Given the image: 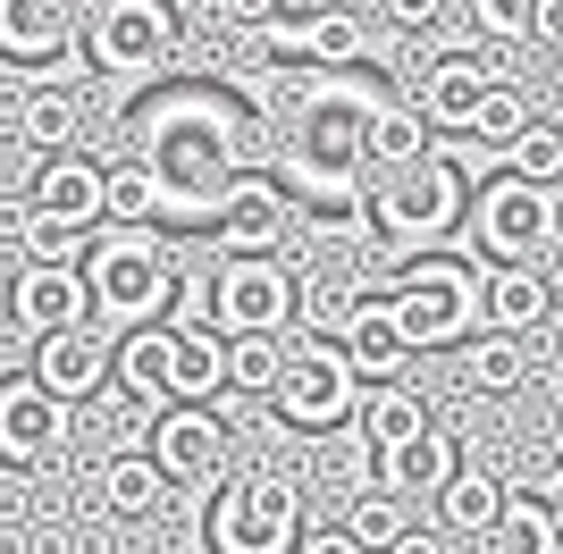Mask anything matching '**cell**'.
Listing matches in <instances>:
<instances>
[{
  "label": "cell",
  "mask_w": 563,
  "mask_h": 554,
  "mask_svg": "<svg viewBox=\"0 0 563 554\" xmlns=\"http://www.w3.org/2000/svg\"><path fill=\"white\" fill-rule=\"evenodd\" d=\"M463 387H471V395H521V387H530V345H521V336L479 328V336L463 345Z\"/></svg>",
  "instance_id": "cell-27"
},
{
  "label": "cell",
  "mask_w": 563,
  "mask_h": 554,
  "mask_svg": "<svg viewBox=\"0 0 563 554\" xmlns=\"http://www.w3.org/2000/svg\"><path fill=\"white\" fill-rule=\"evenodd\" d=\"M278 193L261 177H244L228 193V210H219V244H228V261H269V244H278Z\"/></svg>",
  "instance_id": "cell-24"
},
{
  "label": "cell",
  "mask_w": 563,
  "mask_h": 554,
  "mask_svg": "<svg viewBox=\"0 0 563 554\" xmlns=\"http://www.w3.org/2000/svg\"><path fill=\"white\" fill-rule=\"evenodd\" d=\"M85 9L76 0H0V59L9 68H43V59H68L76 43H85Z\"/></svg>",
  "instance_id": "cell-13"
},
{
  "label": "cell",
  "mask_w": 563,
  "mask_h": 554,
  "mask_svg": "<svg viewBox=\"0 0 563 554\" xmlns=\"http://www.w3.org/2000/svg\"><path fill=\"white\" fill-rule=\"evenodd\" d=\"M135 554H168V546H135Z\"/></svg>",
  "instance_id": "cell-45"
},
{
  "label": "cell",
  "mask_w": 563,
  "mask_h": 554,
  "mask_svg": "<svg viewBox=\"0 0 563 554\" xmlns=\"http://www.w3.org/2000/svg\"><path fill=\"white\" fill-rule=\"evenodd\" d=\"M25 369L59 403H85V395H101V378H118V345H101V328H68V336H43L25 353Z\"/></svg>",
  "instance_id": "cell-15"
},
{
  "label": "cell",
  "mask_w": 563,
  "mask_h": 554,
  "mask_svg": "<svg viewBox=\"0 0 563 554\" xmlns=\"http://www.w3.org/2000/svg\"><path fill=\"white\" fill-rule=\"evenodd\" d=\"M539 505H547V521H555V530H563V454L547 462V479H539Z\"/></svg>",
  "instance_id": "cell-40"
},
{
  "label": "cell",
  "mask_w": 563,
  "mask_h": 554,
  "mask_svg": "<svg viewBox=\"0 0 563 554\" xmlns=\"http://www.w3.org/2000/svg\"><path fill=\"white\" fill-rule=\"evenodd\" d=\"M93 277L85 269H18V295H9V328L18 345H43V336H68V328H93Z\"/></svg>",
  "instance_id": "cell-12"
},
{
  "label": "cell",
  "mask_w": 563,
  "mask_h": 554,
  "mask_svg": "<svg viewBox=\"0 0 563 554\" xmlns=\"http://www.w3.org/2000/svg\"><path fill=\"white\" fill-rule=\"evenodd\" d=\"M471 168H463V152H429V160H412V168H396V177H378L371 185V235L387 244V253H404V261H421V253H438L454 228H471Z\"/></svg>",
  "instance_id": "cell-1"
},
{
  "label": "cell",
  "mask_w": 563,
  "mask_h": 554,
  "mask_svg": "<svg viewBox=\"0 0 563 554\" xmlns=\"http://www.w3.org/2000/svg\"><path fill=\"white\" fill-rule=\"evenodd\" d=\"M286 362H295L286 336H235V345H228V387L235 395H278L286 387Z\"/></svg>",
  "instance_id": "cell-31"
},
{
  "label": "cell",
  "mask_w": 563,
  "mask_h": 554,
  "mask_svg": "<svg viewBox=\"0 0 563 554\" xmlns=\"http://www.w3.org/2000/svg\"><path fill=\"white\" fill-rule=\"evenodd\" d=\"M152 210H161V185H152V168H110V219L118 228H152Z\"/></svg>",
  "instance_id": "cell-35"
},
{
  "label": "cell",
  "mask_w": 563,
  "mask_h": 554,
  "mask_svg": "<svg viewBox=\"0 0 563 554\" xmlns=\"http://www.w3.org/2000/svg\"><path fill=\"white\" fill-rule=\"evenodd\" d=\"M143 168H152L161 193H202L211 185V202L228 210V193L244 185L235 177V118L219 101H202V92L161 101V110L143 118Z\"/></svg>",
  "instance_id": "cell-2"
},
{
  "label": "cell",
  "mask_w": 563,
  "mask_h": 554,
  "mask_svg": "<svg viewBox=\"0 0 563 554\" xmlns=\"http://www.w3.org/2000/svg\"><path fill=\"white\" fill-rule=\"evenodd\" d=\"M101 505L110 512H126V521H152V512L168 505V496H177V487H168V470L152 454H118V462H101Z\"/></svg>",
  "instance_id": "cell-26"
},
{
  "label": "cell",
  "mask_w": 563,
  "mask_h": 554,
  "mask_svg": "<svg viewBox=\"0 0 563 554\" xmlns=\"http://www.w3.org/2000/svg\"><path fill=\"white\" fill-rule=\"evenodd\" d=\"M311 59L320 76H345V68H362L371 59V25H362V9H345V18H329V25H311L303 43H295Z\"/></svg>",
  "instance_id": "cell-32"
},
{
  "label": "cell",
  "mask_w": 563,
  "mask_h": 554,
  "mask_svg": "<svg viewBox=\"0 0 563 554\" xmlns=\"http://www.w3.org/2000/svg\"><path fill=\"white\" fill-rule=\"evenodd\" d=\"M345 353H353V369H362L371 387H396V369H404V353H412V336H404V320H396V302H387V295L362 302V320L345 328Z\"/></svg>",
  "instance_id": "cell-22"
},
{
  "label": "cell",
  "mask_w": 563,
  "mask_h": 554,
  "mask_svg": "<svg viewBox=\"0 0 563 554\" xmlns=\"http://www.w3.org/2000/svg\"><path fill=\"white\" fill-rule=\"evenodd\" d=\"M505 505H514V487L496 479V470H463V479L438 496V530H446L454 546H479V538L505 521Z\"/></svg>",
  "instance_id": "cell-21"
},
{
  "label": "cell",
  "mask_w": 563,
  "mask_h": 554,
  "mask_svg": "<svg viewBox=\"0 0 563 554\" xmlns=\"http://www.w3.org/2000/svg\"><path fill=\"white\" fill-rule=\"evenodd\" d=\"M488 85H496V76L479 68L471 51H446V59H429V76H421V92H412V101L429 110V126H446V135H471V110L488 101Z\"/></svg>",
  "instance_id": "cell-19"
},
{
  "label": "cell",
  "mask_w": 563,
  "mask_h": 554,
  "mask_svg": "<svg viewBox=\"0 0 563 554\" xmlns=\"http://www.w3.org/2000/svg\"><path fill=\"white\" fill-rule=\"evenodd\" d=\"M505 168H514V177H530V185H555V193H563V126H539V135H521L514 152H505Z\"/></svg>",
  "instance_id": "cell-36"
},
{
  "label": "cell",
  "mask_w": 563,
  "mask_h": 554,
  "mask_svg": "<svg viewBox=\"0 0 563 554\" xmlns=\"http://www.w3.org/2000/svg\"><path fill=\"white\" fill-rule=\"evenodd\" d=\"M211 554H303V487L286 470H244L211 496Z\"/></svg>",
  "instance_id": "cell-5"
},
{
  "label": "cell",
  "mask_w": 563,
  "mask_h": 554,
  "mask_svg": "<svg viewBox=\"0 0 563 554\" xmlns=\"http://www.w3.org/2000/svg\"><path fill=\"white\" fill-rule=\"evenodd\" d=\"M143 454L168 470V487L177 496H202V487H228V462H235V429L211 412V403H168L161 420H152V445Z\"/></svg>",
  "instance_id": "cell-9"
},
{
  "label": "cell",
  "mask_w": 563,
  "mask_h": 554,
  "mask_svg": "<svg viewBox=\"0 0 563 554\" xmlns=\"http://www.w3.org/2000/svg\"><path fill=\"white\" fill-rule=\"evenodd\" d=\"M303 554H371V546H353L345 530H311V538H303Z\"/></svg>",
  "instance_id": "cell-42"
},
{
  "label": "cell",
  "mask_w": 563,
  "mask_h": 554,
  "mask_svg": "<svg viewBox=\"0 0 563 554\" xmlns=\"http://www.w3.org/2000/svg\"><path fill=\"white\" fill-rule=\"evenodd\" d=\"M177 353H186V336H177L168 320L126 328V336H118V387H126V403H135V412L168 403V387H177Z\"/></svg>",
  "instance_id": "cell-18"
},
{
  "label": "cell",
  "mask_w": 563,
  "mask_h": 554,
  "mask_svg": "<svg viewBox=\"0 0 563 554\" xmlns=\"http://www.w3.org/2000/svg\"><path fill=\"white\" fill-rule=\"evenodd\" d=\"M387 9V25H438L446 18V0H378Z\"/></svg>",
  "instance_id": "cell-39"
},
{
  "label": "cell",
  "mask_w": 563,
  "mask_h": 554,
  "mask_svg": "<svg viewBox=\"0 0 563 554\" xmlns=\"http://www.w3.org/2000/svg\"><path fill=\"white\" fill-rule=\"evenodd\" d=\"M85 277H93V302L110 311V320L126 328H152L168 320V302H177V253H168L161 228H118L93 244V261H85Z\"/></svg>",
  "instance_id": "cell-4"
},
{
  "label": "cell",
  "mask_w": 563,
  "mask_h": 554,
  "mask_svg": "<svg viewBox=\"0 0 563 554\" xmlns=\"http://www.w3.org/2000/svg\"><path fill=\"white\" fill-rule=\"evenodd\" d=\"M471 554H563V530L547 521V505H539V487H521L514 505H505V521H496L488 538Z\"/></svg>",
  "instance_id": "cell-28"
},
{
  "label": "cell",
  "mask_w": 563,
  "mask_h": 554,
  "mask_svg": "<svg viewBox=\"0 0 563 554\" xmlns=\"http://www.w3.org/2000/svg\"><path fill=\"white\" fill-rule=\"evenodd\" d=\"M9 135H18L25 152H43V160L76 152V135H85V92H76V76H51V85H25V76H18Z\"/></svg>",
  "instance_id": "cell-14"
},
{
  "label": "cell",
  "mask_w": 563,
  "mask_h": 554,
  "mask_svg": "<svg viewBox=\"0 0 563 554\" xmlns=\"http://www.w3.org/2000/svg\"><path fill=\"white\" fill-rule=\"evenodd\" d=\"M539 9L547 0H471V25L496 34V43H530V34H539Z\"/></svg>",
  "instance_id": "cell-37"
},
{
  "label": "cell",
  "mask_w": 563,
  "mask_h": 554,
  "mask_svg": "<svg viewBox=\"0 0 563 554\" xmlns=\"http://www.w3.org/2000/svg\"><path fill=\"white\" fill-rule=\"evenodd\" d=\"M353 0H269V34H286V43H303L311 25H329V18H345Z\"/></svg>",
  "instance_id": "cell-38"
},
{
  "label": "cell",
  "mask_w": 563,
  "mask_h": 554,
  "mask_svg": "<svg viewBox=\"0 0 563 554\" xmlns=\"http://www.w3.org/2000/svg\"><path fill=\"white\" fill-rule=\"evenodd\" d=\"M454 479H463V445H454L446 429L421 437V445H396V454H371V487H387L404 505H438Z\"/></svg>",
  "instance_id": "cell-17"
},
{
  "label": "cell",
  "mask_w": 563,
  "mask_h": 554,
  "mask_svg": "<svg viewBox=\"0 0 563 554\" xmlns=\"http://www.w3.org/2000/svg\"><path fill=\"white\" fill-rule=\"evenodd\" d=\"M479 295H488V277H471V261H446V253L404 261L396 286H387V302H396L412 353H463L471 336H479V320H488Z\"/></svg>",
  "instance_id": "cell-3"
},
{
  "label": "cell",
  "mask_w": 563,
  "mask_h": 554,
  "mask_svg": "<svg viewBox=\"0 0 563 554\" xmlns=\"http://www.w3.org/2000/svg\"><path fill=\"white\" fill-rule=\"evenodd\" d=\"M25 202L43 210V219L93 228V219H110V168H101V160H85V152H59V160H43V168H34Z\"/></svg>",
  "instance_id": "cell-16"
},
{
  "label": "cell",
  "mask_w": 563,
  "mask_h": 554,
  "mask_svg": "<svg viewBox=\"0 0 563 554\" xmlns=\"http://www.w3.org/2000/svg\"><path fill=\"white\" fill-rule=\"evenodd\" d=\"M555 244H563V193H555Z\"/></svg>",
  "instance_id": "cell-44"
},
{
  "label": "cell",
  "mask_w": 563,
  "mask_h": 554,
  "mask_svg": "<svg viewBox=\"0 0 563 554\" xmlns=\"http://www.w3.org/2000/svg\"><path fill=\"white\" fill-rule=\"evenodd\" d=\"M471 244L496 261V269H539V253L555 244V185H530L514 168H496L479 193H471Z\"/></svg>",
  "instance_id": "cell-6"
},
{
  "label": "cell",
  "mask_w": 563,
  "mask_h": 554,
  "mask_svg": "<svg viewBox=\"0 0 563 554\" xmlns=\"http://www.w3.org/2000/svg\"><path fill=\"white\" fill-rule=\"evenodd\" d=\"M219 18H228V25H261V34H269V0H219Z\"/></svg>",
  "instance_id": "cell-41"
},
{
  "label": "cell",
  "mask_w": 563,
  "mask_h": 554,
  "mask_svg": "<svg viewBox=\"0 0 563 554\" xmlns=\"http://www.w3.org/2000/svg\"><path fill=\"white\" fill-rule=\"evenodd\" d=\"M219 336H286V320H303V286L278 261H219Z\"/></svg>",
  "instance_id": "cell-10"
},
{
  "label": "cell",
  "mask_w": 563,
  "mask_h": 554,
  "mask_svg": "<svg viewBox=\"0 0 563 554\" xmlns=\"http://www.w3.org/2000/svg\"><path fill=\"white\" fill-rule=\"evenodd\" d=\"M429 135H438V126H429L421 101H378V110H371V168H378V177H396V168L429 160V152H438Z\"/></svg>",
  "instance_id": "cell-25"
},
{
  "label": "cell",
  "mask_w": 563,
  "mask_h": 554,
  "mask_svg": "<svg viewBox=\"0 0 563 554\" xmlns=\"http://www.w3.org/2000/svg\"><path fill=\"white\" fill-rule=\"evenodd\" d=\"M85 59L118 85H143L177 59V9L168 0H101L85 25Z\"/></svg>",
  "instance_id": "cell-8"
},
{
  "label": "cell",
  "mask_w": 563,
  "mask_h": 554,
  "mask_svg": "<svg viewBox=\"0 0 563 554\" xmlns=\"http://www.w3.org/2000/svg\"><path fill=\"white\" fill-rule=\"evenodd\" d=\"M362 437H371V454H396V445H421L438 437V412H429L421 387H371V403H362Z\"/></svg>",
  "instance_id": "cell-23"
},
{
  "label": "cell",
  "mask_w": 563,
  "mask_h": 554,
  "mask_svg": "<svg viewBox=\"0 0 563 554\" xmlns=\"http://www.w3.org/2000/svg\"><path fill=\"white\" fill-rule=\"evenodd\" d=\"M68 412L76 403H59L34 369H9V378H0V462H9V470L51 462L68 445Z\"/></svg>",
  "instance_id": "cell-11"
},
{
  "label": "cell",
  "mask_w": 563,
  "mask_h": 554,
  "mask_svg": "<svg viewBox=\"0 0 563 554\" xmlns=\"http://www.w3.org/2000/svg\"><path fill=\"white\" fill-rule=\"evenodd\" d=\"M336 530H345L353 546H371V554H396L404 538H412V505H404V496H387V487H362Z\"/></svg>",
  "instance_id": "cell-29"
},
{
  "label": "cell",
  "mask_w": 563,
  "mask_h": 554,
  "mask_svg": "<svg viewBox=\"0 0 563 554\" xmlns=\"http://www.w3.org/2000/svg\"><path fill=\"white\" fill-rule=\"evenodd\" d=\"M479 311H488L496 336H547V320H555V286H547L539 269H488V295H479Z\"/></svg>",
  "instance_id": "cell-20"
},
{
  "label": "cell",
  "mask_w": 563,
  "mask_h": 554,
  "mask_svg": "<svg viewBox=\"0 0 563 554\" xmlns=\"http://www.w3.org/2000/svg\"><path fill=\"white\" fill-rule=\"evenodd\" d=\"M278 403L286 429H345V420H362V403H371V378L353 369V353L336 345V336H311V345H295V362H286V387L269 395Z\"/></svg>",
  "instance_id": "cell-7"
},
{
  "label": "cell",
  "mask_w": 563,
  "mask_h": 554,
  "mask_svg": "<svg viewBox=\"0 0 563 554\" xmlns=\"http://www.w3.org/2000/svg\"><path fill=\"white\" fill-rule=\"evenodd\" d=\"M362 286H345V277H320V286H303V320H311V336H336L345 345V328L362 320Z\"/></svg>",
  "instance_id": "cell-34"
},
{
  "label": "cell",
  "mask_w": 563,
  "mask_h": 554,
  "mask_svg": "<svg viewBox=\"0 0 563 554\" xmlns=\"http://www.w3.org/2000/svg\"><path fill=\"white\" fill-rule=\"evenodd\" d=\"M521 135H539V101H530L521 85H505V76H496L488 101L471 110V143H488V152H514Z\"/></svg>",
  "instance_id": "cell-30"
},
{
  "label": "cell",
  "mask_w": 563,
  "mask_h": 554,
  "mask_svg": "<svg viewBox=\"0 0 563 554\" xmlns=\"http://www.w3.org/2000/svg\"><path fill=\"white\" fill-rule=\"evenodd\" d=\"M396 554H454V538H446V530H412Z\"/></svg>",
  "instance_id": "cell-43"
},
{
  "label": "cell",
  "mask_w": 563,
  "mask_h": 554,
  "mask_svg": "<svg viewBox=\"0 0 563 554\" xmlns=\"http://www.w3.org/2000/svg\"><path fill=\"white\" fill-rule=\"evenodd\" d=\"M219 387H228V336H186V353H177V387H168V403H211Z\"/></svg>",
  "instance_id": "cell-33"
}]
</instances>
